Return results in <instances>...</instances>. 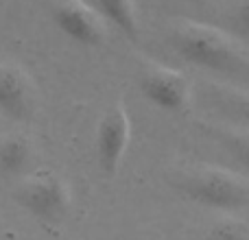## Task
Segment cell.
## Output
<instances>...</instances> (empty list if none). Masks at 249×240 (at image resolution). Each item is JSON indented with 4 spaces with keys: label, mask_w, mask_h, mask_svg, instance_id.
I'll return each mask as SVG.
<instances>
[{
    "label": "cell",
    "mask_w": 249,
    "mask_h": 240,
    "mask_svg": "<svg viewBox=\"0 0 249 240\" xmlns=\"http://www.w3.org/2000/svg\"><path fill=\"white\" fill-rule=\"evenodd\" d=\"M131 137V122L123 105H112L96 127V162L105 177H114Z\"/></svg>",
    "instance_id": "4"
},
{
    "label": "cell",
    "mask_w": 249,
    "mask_h": 240,
    "mask_svg": "<svg viewBox=\"0 0 249 240\" xmlns=\"http://www.w3.org/2000/svg\"><path fill=\"white\" fill-rule=\"evenodd\" d=\"M238 114H241V118H243V122L249 127V96L247 99H243L241 101V105H238Z\"/></svg>",
    "instance_id": "13"
},
{
    "label": "cell",
    "mask_w": 249,
    "mask_h": 240,
    "mask_svg": "<svg viewBox=\"0 0 249 240\" xmlns=\"http://www.w3.org/2000/svg\"><path fill=\"white\" fill-rule=\"evenodd\" d=\"M94 9L101 17L114 24L127 37H138V13L136 0H94Z\"/></svg>",
    "instance_id": "8"
},
{
    "label": "cell",
    "mask_w": 249,
    "mask_h": 240,
    "mask_svg": "<svg viewBox=\"0 0 249 240\" xmlns=\"http://www.w3.org/2000/svg\"><path fill=\"white\" fill-rule=\"evenodd\" d=\"M232 149H234V155L238 157V162L249 171V137H236V140H232Z\"/></svg>",
    "instance_id": "11"
},
{
    "label": "cell",
    "mask_w": 249,
    "mask_h": 240,
    "mask_svg": "<svg viewBox=\"0 0 249 240\" xmlns=\"http://www.w3.org/2000/svg\"><path fill=\"white\" fill-rule=\"evenodd\" d=\"M31 144L24 136H9L0 142V171L18 175L31 162Z\"/></svg>",
    "instance_id": "9"
},
{
    "label": "cell",
    "mask_w": 249,
    "mask_h": 240,
    "mask_svg": "<svg viewBox=\"0 0 249 240\" xmlns=\"http://www.w3.org/2000/svg\"><path fill=\"white\" fill-rule=\"evenodd\" d=\"M236 24L238 29H243L249 35V0H241V4L236 7Z\"/></svg>",
    "instance_id": "12"
},
{
    "label": "cell",
    "mask_w": 249,
    "mask_h": 240,
    "mask_svg": "<svg viewBox=\"0 0 249 240\" xmlns=\"http://www.w3.org/2000/svg\"><path fill=\"white\" fill-rule=\"evenodd\" d=\"M173 44L181 59L199 66V68L232 72L245 64L243 46L230 33L216 29V26L184 22L175 29Z\"/></svg>",
    "instance_id": "1"
},
{
    "label": "cell",
    "mask_w": 249,
    "mask_h": 240,
    "mask_svg": "<svg viewBox=\"0 0 249 240\" xmlns=\"http://www.w3.org/2000/svg\"><path fill=\"white\" fill-rule=\"evenodd\" d=\"M0 112L13 120H26L33 112V87L24 70L0 64Z\"/></svg>",
    "instance_id": "7"
},
{
    "label": "cell",
    "mask_w": 249,
    "mask_h": 240,
    "mask_svg": "<svg viewBox=\"0 0 249 240\" xmlns=\"http://www.w3.org/2000/svg\"><path fill=\"white\" fill-rule=\"evenodd\" d=\"M18 201L33 219L42 223H61L70 207V192L57 172H33L18 190Z\"/></svg>",
    "instance_id": "3"
},
{
    "label": "cell",
    "mask_w": 249,
    "mask_h": 240,
    "mask_svg": "<svg viewBox=\"0 0 249 240\" xmlns=\"http://www.w3.org/2000/svg\"><path fill=\"white\" fill-rule=\"evenodd\" d=\"M179 190L186 199L212 210H241L249 203V186L245 179L214 166L188 172L179 181Z\"/></svg>",
    "instance_id": "2"
},
{
    "label": "cell",
    "mask_w": 249,
    "mask_h": 240,
    "mask_svg": "<svg viewBox=\"0 0 249 240\" xmlns=\"http://www.w3.org/2000/svg\"><path fill=\"white\" fill-rule=\"evenodd\" d=\"M249 232L243 223L234 219H223L206 232L203 240H247Z\"/></svg>",
    "instance_id": "10"
},
{
    "label": "cell",
    "mask_w": 249,
    "mask_h": 240,
    "mask_svg": "<svg viewBox=\"0 0 249 240\" xmlns=\"http://www.w3.org/2000/svg\"><path fill=\"white\" fill-rule=\"evenodd\" d=\"M53 20L66 37L81 46H101L105 39L99 11L83 0H55Z\"/></svg>",
    "instance_id": "5"
},
{
    "label": "cell",
    "mask_w": 249,
    "mask_h": 240,
    "mask_svg": "<svg viewBox=\"0 0 249 240\" xmlns=\"http://www.w3.org/2000/svg\"><path fill=\"white\" fill-rule=\"evenodd\" d=\"M140 90L151 105L164 109V112L181 114L188 107L190 101L188 79L181 72H177V70L151 66L140 77Z\"/></svg>",
    "instance_id": "6"
}]
</instances>
